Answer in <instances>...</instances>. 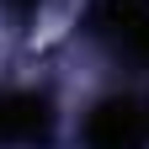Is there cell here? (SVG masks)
<instances>
[{
	"mask_svg": "<svg viewBox=\"0 0 149 149\" xmlns=\"http://www.w3.org/2000/svg\"><path fill=\"white\" fill-rule=\"evenodd\" d=\"M53 139V101L37 91H0V149H43Z\"/></svg>",
	"mask_w": 149,
	"mask_h": 149,
	"instance_id": "1",
	"label": "cell"
},
{
	"mask_svg": "<svg viewBox=\"0 0 149 149\" xmlns=\"http://www.w3.org/2000/svg\"><path fill=\"white\" fill-rule=\"evenodd\" d=\"M96 37L133 64H149V0H96Z\"/></svg>",
	"mask_w": 149,
	"mask_h": 149,
	"instance_id": "2",
	"label": "cell"
},
{
	"mask_svg": "<svg viewBox=\"0 0 149 149\" xmlns=\"http://www.w3.org/2000/svg\"><path fill=\"white\" fill-rule=\"evenodd\" d=\"M149 112H139L128 96H107L85 117V149H144Z\"/></svg>",
	"mask_w": 149,
	"mask_h": 149,
	"instance_id": "3",
	"label": "cell"
}]
</instances>
